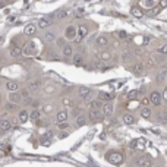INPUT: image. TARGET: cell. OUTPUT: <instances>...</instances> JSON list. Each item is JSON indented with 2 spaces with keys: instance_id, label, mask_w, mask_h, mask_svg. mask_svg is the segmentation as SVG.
Here are the masks:
<instances>
[{
  "instance_id": "cell-1",
  "label": "cell",
  "mask_w": 167,
  "mask_h": 167,
  "mask_svg": "<svg viewBox=\"0 0 167 167\" xmlns=\"http://www.w3.org/2000/svg\"><path fill=\"white\" fill-rule=\"evenodd\" d=\"M106 158H107V161L111 163V164H122V161H123V156L120 152H117V151L109 152L106 156Z\"/></svg>"
},
{
  "instance_id": "cell-2",
  "label": "cell",
  "mask_w": 167,
  "mask_h": 167,
  "mask_svg": "<svg viewBox=\"0 0 167 167\" xmlns=\"http://www.w3.org/2000/svg\"><path fill=\"white\" fill-rule=\"evenodd\" d=\"M78 94L81 97V100L84 101H91V95H92V89L88 87H79Z\"/></svg>"
},
{
  "instance_id": "cell-3",
  "label": "cell",
  "mask_w": 167,
  "mask_h": 167,
  "mask_svg": "<svg viewBox=\"0 0 167 167\" xmlns=\"http://www.w3.org/2000/svg\"><path fill=\"white\" fill-rule=\"evenodd\" d=\"M41 87H43V84H41V81H38V79H35V81H29L27 85L28 91L31 92V94H37L40 89H41Z\"/></svg>"
},
{
  "instance_id": "cell-4",
  "label": "cell",
  "mask_w": 167,
  "mask_h": 167,
  "mask_svg": "<svg viewBox=\"0 0 167 167\" xmlns=\"http://www.w3.org/2000/svg\"><path fill=\"white\" fill-rule=\"evenodd\" d=\"M150 103L154 104V106H161L163 103V94L158 92V91H152L150 94Z\"/></svg>"
},
{
  "instance_id": "cell-5",
  "label": "cell",
  "mask_w": 167,
  "mask_h": 167,
  "mask_svg": "<svg viewBox=\"0 0 167 167\" xmlns=\"http://www.w3.org/2000/svg\"><path fill=\"white\" fill-rule=\"evenodd\" d=\"M5 88L7 92H18L21 89V85L16 81H6L5 82Z\"/></svg>"
},
{
  "instance_id": "cell-6",
  "label": "cell",
  "mask_w": 167,
  "mask_h": 167,
  "mask_svg": "<svg viewBox=\"0 0 167 167\" xmlns=\"http://www.w3.org/2000/svg\"><path fill=\"white\" fill-rule=\"evenodd\" d=\"M76 35H78V28H75L73 25H69L65 29V38L66 40H75Z\"/></svg>"
},
{
  "instance_id": "cell-7",
  "label": "cell",
  "mask_w": 167,
  "mask_h": 167,
  "mask_svg": "<svg viewBox=\"0 0 167 167\" xmlns=\"http://www.w3.org/2000/svg\"><path fill=\"white\" fill-rule=\"evenodd\" d=\"M53 15H50V16H45V18H41L38 21V25L37 27L38 28H41V29H45V28H49V27H51L53 25Z\"/></svg>"
},
{
  "instance_id": "cell-8",
  "label": "cell",
  "mask_w": 167,
  "mask_h": 167,
  "mask_svg": "<svg viewBox=\"0 0 167 167\" xmlns=\"http://www.w3.org/2000/svg\"><path fill=\"white\" fill-rule=\"evenodd\" d=\"M135 164L139 167H151V160H150V157H147V156H139L136 157Z\"/></svg>"
},
{
  "instance_id": "cell-9",
  "label": "cell",
  "mask_w": 167,
  "mask_h": 167,
  "mask_svg": "<svg viewBox=\"0 0 167 167\" xmlns=\"http://www.w3.org/2000/svg\"><path fill=\"white\" fill-rule=\"evenodd\" d=\"M69 120V111L66 109L63 110H59L56 113V123H60V122H67Z\"/></svg>"
},
{
  "instance_id": "cell-10",
  "label": "cell",
  "mask_w": 167,
  "mask_h": 167,
  "mask_svg": "<svg viewBox=\"0 0 167 167\" xmlns=\"http://www.w3.org/2000/svg\"><path fill=\"white\" fill-rule=\"evenodd\" d=\"M18 122L21 123V125H24V123L29 122V113H28L27 109H22V110L18 111Z\"/></svg>"
},
{
  "instance_id": "cell-11",
  "label": "cell",
  "mask_w": 167,
  "mask_h": 167,
  "mask_svg": "<svg viewBox=\"0 0 167 167\" xmlns=\"http://www.w3.org/2000/svg\"><path fill=\"white\" fill-rule=\"evenodd\" d=\"M12 120L11 119H6V117H3V119H0V132H7V131H11L12 129Z\"/></svg>"
},
{
  "instance_id": "cell-12",
  "label": "cell",
  "mask_w": 167,
  "mask_h": 167,
  "mask_svg": "<svg viewBox=\"0 0 167 167\" xmlns=\"http://www.w3.org/2000/svg\"><path fill=\"white\" fill-rule=\"evenodd\" d=\"M9 103H13V104H19V103H22V95H21V92L18 91V92H9Z\"/></svg>"
},
{
  "instance_id": "cell-13",
  "label": "cell",
  "mask_w": 167,
  "mask_h": 167,
  "mask_svg": "<svg viewBox=\"0 0 167 167\" xmlns=\"http://www.w3.org/2000/svg\"><path fill=\"white\" fill-rule=\"evenodd\" d=\"M87 122H88V116H85V114H79V116L75 117V126L76 128H81V126H85L87 125Z\"/></svg>"
},
{
  "instance_id": "cell-14",
  "label": "cell",
  "mask_w": 167,
  "mask_h": 167,
  "mask_svg": "<svg viewBox=\"0 0 167 167\" xmlns=\"http://www.w3.org/2000/svg\"><path fill=\"white\" fill-rule=\"evenodd\" d=\"M87 35H88V28L85 27V25H81V27L78 28V35H76V38L75 40L79 43V41H82Z\"/></svg>"
},
{
  "instance_id": "cell-15",
  "label": "cell",
  "mask_w": 167,
  "mask_h": 167,
  "mask_svg": "<svg viewBox=\"0 0 167 167\" xmlns=\"http://www.w3.org/2000/svg\"><path fill=\"white\" fill-rule=\"evenodd\" d=\"M22 53L24 56H34V53H35V45H34V43H28L25 47L22 49Z\"/></svg>"
},
{
  "instance_id": "cell-16",
  "label": "cell",
  "mask_w": 167,
  "mask_h": 167,
  "mask_svg": "<svg viewBox=\"0 0 167 167\" xmlns=\"http://www.w3.org/2000/svg\"><path fill=\"white\" fill-rule=\"evenodd\" d=\"M101 110H103L104 117H110L111 114H113V110H114V109H113V104H111V103H104Z\"/></svg>"
},
{
  "instance_id": "cell-17",
  "label": "cell",
  "mask_w": 167,
  "mask_h": 167,
  "mask_svg": "<svg viewBox=\"0 0 167 167\" xmlns=\"http://www.w3.org/2000/svg\"><path fill=\"white\" fill-rule=\"evenodd\" d=\"M100 117H101L100 110H91V109H89V111H88V122H97Z\"/></svg>"
},
{
  "instance_id": "cell-18",
  "label": "cell",
  "mask_w": 167,
  "mask_h": 167,
  "mask_svg": "<svg viewBox=\"0 0 167 167\" xmlns=\"http://www.w3.org/2000/svg\"><path fill=\"white\" fill-rule=\"evenodd\" d=\"M40 119H41V111H40V109H34L29 113V120L32 123H35V122H40Z\"/></svg>"
},
{
  "instance_id": "cell-19",
  "label": "cell",
  "mask_w": 167,
  "mask_h": 167,
  "mask_svg": "<svg viewBox=\"0 0 167 167\" xmlns=\"http://www.w3.org/2000/svg\"><path fill=\"white\" fill-rule=\"evenodd\" d=\"M9 53H11V56H12V57H15V59H18V57L24 56L22 49H19V47H16V45H12L11 49H9Z\"/></svg>"
},
{
  "instance_id": "cell-20",
  "label": "cell",
  "mask_w": 167,
  "mask_h": 167,
  "mask_svg": "<svg viewBox=\"0 0 167 167\" xmlns=\"http://www.w3.org/2000/svg\"><path fill=\"white\" fill-rule=\"evenodd\" d=\"M89 109L91 110H101L103 109V101L98 100V98L97 100H91L89 101Z\"/></svg>"
},
{
  "instance_id": "cell-21",
  "label": "cell",
  "mask_w": 167,
  "mask_h": 167,
  "mask_svg": "<svg viewBox=\"0 0 167 167\" xmlns=\"http://www.w3.org/2000/svg\"><path fill=\"white\" fill-rule=\"evenodd\" d=\"M37 25H34V24H28L27 27H25V29H24V34L25 35H34V34L37 32Z\"/></svg>"
},
{
  "instance_id": "cell-22",
  "label": "cell",
  "mask_w": 167,
  "mask_h": 167,
  "mask_svg": "<svg viewBox=\"0 0 167 167\" xmlns=\"http://www.w3.org/2000/svg\"><path fill=\"white\" fill-rule=\"evenodd\" d=\"M62 54H63V57H72L73 56V47L71 44H66L63 49H62Z\"/></svg>"
},
{
  "instance_id": "cell-23",
  "label": "cell",
  "mask_w": 167,
  "mask_h": 167,
  "mask_svg": "<svg viewBox=\"0 0 167 167\" xmlns=\"http://www.w3.org/2000/svg\"><path fill=\"white\" fill-rule=\"evenodd\" d=\"M98 100L104 101V103H110V101L113 100V94H109V92H103V91H100V92H98Z\"/></svg>"
},
{
  "instance_id": "cell-24",
  "label": "cell",
  "mask_w": 167,
  "mask_h": 167,
  "mask_svg": "<svg viewBox=\"0 0 167 167\" xmlns=\"http://www.w3.org/2000/svg\"><path fill=\"white\" fill-rule=\"evenodd\" d=\"M166 76H167V67H161V69L158 71V73H157L156 81L157 82H163V81L166 79Z\"/></svg>"
},
{
  "instance_id": "cell-25",
  "label": "cell",
  "mask_w": 167,
  "mask_h": 167,
  "mask_svg": "<svg viewBox=\"0 0 167 167\" xmlns=\"http://www.w3.org/2000/svg\"><path fill=\"white\" fill-rule=\"evenodd\" d=\"M95 44L98 45V47H106L109 44V40H107L106 35H98L97 40H95Z\"/></svg>"
},
{
  "instance_id": "cell-26",
  "label": "cell",
  "mask_w": 167,
  "mask_h": 167,
  "mask_svg": "<svg viewBox=\"0 0 167 167\" xmlns=\"http://www.w3.org/2000/svg\"><path fill=\"white\" fill-rule=\"evenodd\" d=\"M72 63L75 65V66H82V65H84L82 54H73L72 56Z\"/></svg>"
},
{
  "instance_id": "cell-27",
  "label": "cell",
  "mask_w": 167,
  "mask_h": 167,
  "mask_svg": "<svg viewBox=\"0 0 167 167\" xmlns=\"http://www.w3.org/2000/svg\"><path fill=\"white\" fill-rule=\"evenodd\" d=\"M122 120H123V123H125V125H134V123L136 122V120H135V117L132 116V114H129V113L123 114Z\"/></svg>"
},
{
  "instance_id": "cell-28",
  "label": "cell",
  "mask_w": 167,
  "mask_h": 167,
  "mask_svg": "<svg viewBox=\"0 0 167 167\" xmlns=\"http://www.w3.org/2000/svg\"><path fill=\"white\" fill-rule=\"evenodd\" d=\"M132 72H134V75H141L144 72V65L142 63H135L132 66Z\"/></svg>"
},
{
  "instance_id": "cell-29",
  "label": "cell",
  "mask_w": 167,
  "mask_h": 167,
  "mask_svg": "<svg viewBox=\"0 0 167 167\" xmlns=\"http://www.w3.org/2000/svg\"><path fill=\"white\" fill-rule=\"evenodd\" d=\"M156 120L158 123H161V125H164V123H167V113L166 111H160L158 114H157Z\"/></svg>"
},
{
  "instance_id": "cell-30",
  "label": "cell",
  "mask_w": 167,
  "mask_h": 167,
  "mask_svg": "<svg viewBox=\"0 0 167 167\" xmlns=\"http://www.w3.org/2000/svg\"><path fill=\"white\" fill-rule=\"evenodd\" d=\"M142 95V91H139V89H134V91H131L128 94V98L129 100H136V98H139Z\"/></svg>"
},
{
  "instance_id": "cell-31",
  "label": "cell",
  "mask_w": 167,
  "mask_h": 167,
  "mask_svg": "<svg viewBox=\"0 0 167 167\" xmlns=\"http://www.w3.org/2000/svg\"><path fill=\"white\" fill-rule=\"evenodd\" d=\"M56 128L59 131H69L71 125H69V122H60V123H56Z\"/></svg>"
},
{
  "instance_id": "cell-32",
  "label": "cell",
  "mask_w": 167,
  "mask_h": 167,
  "mask_svg": "<svg viewBox=\"0 0 167 167\" xmlns=\"http://www.w3.org/2000/svg\"><path fill=\"white\" fill-rule=\"evenodd\" d=\"M44 41H45V43H54V41H56L54 32H45L44 34Z\"/></svg>"
},
{
  "instance_id": "cell-33",
  "label": "cell",
  "mask_w": 167,
  "mask_h": 167,
  "mask_svg": "<svg viewBox=\"0 0 167 167\" xmlns=\"http://www.w3.org/2000/svg\"><path fill=\"white\" fill-rule=\"evenodd\" d=\"M141 117H142V119H150L151 117V110L148 107H142V109H141Z\"/></svg>"
},
{
  "instance_id": "cell-34",
  "label": "cell",
  "mask_w": 167,
  "mask_h": 167,
  "mask_svg": "<svg viewBox=\"0 0 167 167\" xmlns=\"http://www.w3.org/2000/svg\"><path fill=\"white\" fill-rule=\"evenodd\" d=\"M62 104L65 107H75V103H73L72 98H63L62 100Z\"/></svg>"
},
{
  "instance_id": "cell-35",
  "label": "cell",
  "mask_w": 167,
  "mask_h": 167,
  "mask_svg": "<svg viewBox=\"0 0 167 167\" xmlns=\"http://www.w3.org/2000/svg\"><path fill=\"white\" fill-rule=\"evenodd\" d=\"M22 104H24V106H31V104L34 106V98L31 97V95H28V97L22 98Z\"/></svg>"
},
{
  "instance_id": "cell-36",
  "label": "cell",
  "mask_w": 167,
  "mask_h": 167,
  "mask_svg": "<svg viewBox=\"0 0 167 167\" xmlns=\"http://www.w3.org/2000/svg\"><path fill=\"white\" fill-rule=\"evenodd\" d=\"M132 15H134V16H136V18H142V16H144V13L141 12V9H139V7H132Z\"/></svg>"
},
{
  "instance_id": "cell-37",
  "label": "cell",
  "mask_w": 167,
  "mask_h": 167,
  "mask_svg": "<svg viewBox=\"0 0 167 167\" xmlns=\"http://www.w3.org/2000/svg\"><path fill=\"white\" fill-rule=\"evenodd\" d=\"M69 13H71L69 11H60V12L56 13V18H57V19H63V18H66Z\"/></svg>"
},
{
  "instance_id": "cell-38",
  "label": "cell",
  "mask_w": 167,
  "mask_h": 167,
  "mask_svg": "<svg viewBox=\"0 0 167 167\" xmlns=\"http://www.w3.org/2000/svg\"><path fill=\"white\" fill-rule=\"evenodd\" d=\"M141 5L145 6V7H152V6L156 5V2H154V0H142Z\"/></svg>"
},
{
  "instance_id": "cell-39",
  "label": "cell",
  "mask_w": 167,
  "mask_h": 167,
  "mask_svg": "<svg viewBox=\"0 0 167 167\" xmlns=\"http://www.w3.org/2000/svg\"><path fill=\"white\" fill-rule=\"evenodd\" d=\"M56 44L59 45L60 49H63L65 45H66V38L63 37V38H56Z\"/></svg>"
},
{
  "instance_id": "cell-40",
  "label": "cell",
  "mask_w": 167,
  "mask_h": 167,
  "mask_svg": "<svg viewBox=\"0 0 167 167\" xmlns=\"http://www.w3.org/2000/svg\"><path fill=\"white\" fill-rule=\"evenodd\" d=\"M79 114H81V109H79V107H72V111H71V116H72L73 119H75V117L79 116Z\"/></svg>"
},
{
  "instance_id": "cell-41",
  "label": "cell",
  "mask_w": 167,
  "mask_h": 167,
  "mask_svg": "<svg viewBox=\"0 0 167 167\" xmlns=\"http://www.w3.org/2000/svg\"><path fill=\"white\" fill-rule=\"evenodd\" d=\"M157 53H158V54H167V44L160 45V47L157 49Z\"/></svg>"
},
{
  "instance_id": "cell-42",
  "label": "cell",
  "mask_w": 167,
  "mask_h": 167,
  "mask_svg": "<svg viewBox=\"0 0 167 167\" xmlns=\"http://www.w3.org/2000/svg\"><path fill=\"white\" fill-rule=\"evenodd\" d=\"M15 106H16V104H13V103H7V104H6V106H5V109H6V110H9V111H11V110H12V109H13V107H15Z\"/></svg>"
},
{
  "instance_id": "cell-43",
  "label": "cell",
  "mask_w": 167,
  "mask_h": 167,
  "mask_svg": "<svg viewBox=\"0 0 167 167\" xmlns=\"http://www.w3.org/2000/svg\"><path fill=\"white\" fill-rule=\"evenodd\" d=\"M117 35H119V38H126V37H128V35H126V32H125V31H120V32L117 34Z\"/></svg>"
},
{
  "instance_id": "cell-44",
  "label": "cell",
  "mask_w": 167,
  "mask_h": 167,
  "mask_svg": "<svg viewBox=\"0 0 167 167\" xmlns=\"http://www.w3.org/2000/svg\"><path fill=\"white\" fill-rule=\"evenodd\" d=\"M101 59L107 60V59H110V54H109V53H103V54H101Z\"/></svg>"
},
{
  "instance_id": "cell-45",
  "label": "cell",
  "mask_w": 167,
  "mask_h": 167,
  "mask_svg": "<svg viewBox=\"0 0 167 167\" xmlns=\"http://www.w3.org/2000/svg\"><path fill=\"white\" fill-rule=\"evenodd\" d=\"M167 6V0H160V7H166Z\"/></svg>"
},
{
  "instance_id": "cell-46",
  "label": "cell",
  "mask_w": 167,
  "mask_h": 167,
  "mask_svg": "<svg viewBox=\"0 0 167 167\" xmlns=\"http://www.w3.org/2000/svg\"><path fill=\"white\" fill-rule=\"evenodd\" d=\"M158 12H160V7H154V9H152V12H151V15H157Z\"/></svg>"
},
{
  "instance_id": "cell-47",
  "label": "cell",
  "mask_w": 167,
  "mask_h": 167,
  "mask_svg": "<svg viewBox=\"0 0 167 167\" xmlns=\"http://www.w3.org/2000/svg\"><path fill=\"white\" fill-rule=\"evenodd\" d=\"M129 59H131V54L129 53H125L123 54V60H129Z\"/></svg>"
},
{
  "instance_id": "cell-48",
  "label": "cell",
  "mask_w": 167,
  "mask_h": 167,
  "mask_svg": "<svg viewBox=\"0 0 167 167\" xmlns=\"http://www.w3.org/2000/svg\"><path fill=\"white\" fill-rule=\"evenodd\" d=\"M147 63H148V66H154V59H148Z\"/></svg>"
},
{
  "instance_id": "cell-49",
  "label": "cell",
  "mask_w": 167,
  "mask_h": 167,
  "mask_svg": "<svg viewBox=\"0 0 167 167\" xmlns=\"http://www.w3.org/2000/svg\"><path fill=\"white\" fill-rule=\"evenodd\" d=\"M163 100H166V101H167V88L164 89V92H163Z\"/></svg>"
},
{
  "instance_id": "cell-50",
  "label": "cell",
  "mask_w": 167,
  "mask_h": 167,
  "mask_svg": "<svg viewBox=\"0 0 167 167\" xmlns=\"http://www.w3.org/2000/svg\"><path fill=\"white\" fill-rule=\"evenodd\" d=\"M0 2H3V3H6V2H7V0H0Z\"/></svg>"
},
{
  "instance_id": "cell-51",
  "label": "cell",
  "mask_w": 167,
  "mask_h": 167,
  "mask_svg": "<svg viewBox=\"0 0 167 167\" xmlns=\"http://www.w3.org/2000/svg\"><path fill=\"white\" fill-rule=\"evenodd\" d=\"M0 87H2V79H0Z\"/></svg>"
}]
</instances>
